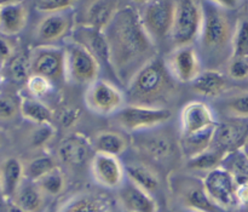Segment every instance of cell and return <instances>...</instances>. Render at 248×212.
Instances as JSON below:
<instances>
[{
    "label": "cell",
    "instance_id": "obj_34",
    "mask_svg": "<svg viewBox=\"0 0 248 212\" xmlns=\"http://www.w3.org/2000/svg\"><path fill=\"white\" fill-rule=\"evenodd\" d=\"M24 167H26V179L29 181L36 182L58 166L52 157L44 155V157H38L33 159Z\"/></svg>",
    "mask_w": 248,
    "mask_h": 212
},
{
    "label": "cell",
    "instance_id": "obj_49",
    "mask_svg": "<svg viewBox=\"0 0 248 212\" xmlns=\"http://www.w3.org/2000/svg\"><path fill=\"white\" fill-rule=\"evenodd\" d=\"M131 1L136 2V4H143V5H147L148 2H150L152 0H131Z\"/></svg>",
    "mask_w": 248,
    "mask_h": 212
},
{
    "label": "cell",
    "instance_id": "obj_14",
    "mask_svg": "<svg viewBox=\"0 0 248 212\" xmlns=\"http://www.w3.org/2000/svg\"><path fill=\"white\" fill-rule=\"evenodd\" d=\"M213 112L205 102L193 101L186 103L181 112V135L189 136L216 128Z\"/></svg>",
    "mask_w": 248,
    "mask_h": 212
},
{
    "label": "cell",
    "instance_id": "obj_46",
    "mask_svg": "<svg viewBox=\"0 0 248 212\" xmlns=\"http://www.w3.org/2000/svg\"><path fill=\"white\" fill-rule=\"evenodd\" d=\"M22 0H1V5H9V4H17L21 2Z\"/></svg>",
    "mask_w": 248,
    "mask_h": 212
},
{
    "label": "cell",
    "instance_id": "obj_13",
    "mask_svg": "<svg viewBox=\"0 0 248 212\" xmlns=\"http://www.w3.org/2000/svg\"><path fill=\"white\" fill-rule=\"evenodd\" d=\"M91 174L102 187L115 189L124 183L126 172L118 157L96 153L91 159Z\"/></svg>",
    "mask_w": 248,
    "mask_h": 212
},
{
    "label": "cell",
    "instance_id": "obj_35",
    "mask_svg": "<svg viewBox=\"0 0 248 212\" xmlns=\"http://www.w3.org/2000/svg\"><path fill=\"white\" fill-rule=\"evenodd\" d=\"M9 73L17 82H27L31 75V58L27 55H16L9 61Z\"/></svg>",
    "mask_w": 248,
    "mask_h": 212
},
{
    "label": "cell",
    "instance_id": "obj_12",
    "mask_svg": "<svg viewBox=\"0 0 248 212\" xmlns=\"http://www.w3.org/2000/svg\"><path fill=\"white\" fill-rule=\"evenodd\" d=\"M165 63L173 79L179 82H193L201 73L200 58L191 45L174 48Z\"/></svg>",
    "mask_w": 248,
    "mask_h": 212
},
{
    "label": "cell",
    "instance_id": "obj_37",
    "mask_svg": "<svg viewBox=\"0 0 248 212\" xmlns=\"http://www.w3.org/2000/svg\"><path fill=\"white\" fill-rule=\"evenodd\" d=\"M232 56L248 58V19L237 23L232 38Z\"/></svg>",
    "mask_w": 248,
    "mask_h": 212
},
{
    "label": "cell",
    "instance_id": "obj_33",
    "mask_svg": "<svg viewBox=\"0 0 248 212\" xmlns=\"http://www.w3.org/2000/svg\"><path fill=\"white\" fill-rule=\"evenodd\" d=\"M35 183L40 187L41 191L47 196H61L64 192L65 186H67L64 174L58 167H56L55 170L41 177Z\"/></svg>",
    "mask_w": 248,
    "mask_h": 212
},
{
    "label": "cell",
    "instance_id": "obj_22",
    "mask_svg": "<svg viewBox=\"0 0 248 212\" xmlns=\"http://www.w3.org/2000/svg\"><path fill=\"white\" fill-rule=\"evenodd\" d=\"M26 181V167L17 158H7L1 165V192L5 200H12Z\"/></svg>",
    "mask_w": 248,
    "mask_h": 212
},
{
    "label": "cell",
    "instance_id": "obj_48",
    "mask_svg": "<svg viewBox=\"0 0 248 212\" xmlns=\"http://www.w3.org/2000/svg\"><path fill=\"white\" fill-rule=\"evenodd\" d=\"M242 152L245 153V154H246V157L248 158V137H247V140H246V142L244 143V146H242Z\"/></svg>",
    "mask_w": 248,
    "mask_h": 212
},
{
    "label": "cell",
    "instance_id": "obj_7",
    "mask_svg": "<svg viewBox=\"0 0 248 212\" xmlns=\"http://www.w3.org/2000/svg\"><path fill=\"white\" fill-rule=\"evenodd\" d=\"M172 193L179 206L200 212H222L208 196L202 179L195 177L174 175L171 181Z\"/></svg>",
    "mask_w": 248,
    "mask_h": 212
},
{
    "label": "cell",
    "instance_id": "obj_20",
    "mask_svg": "<svg viewBox=\"0 0 248 212\" xmlns=\"http://www.w3.org/2000/svg\"><path fill=\"white\" fill-rule=\"evenodd\" d=\"M75 41L89 49L98 62H103L104 65H110V50H109L108 39L103 29L93 28L89 26H80L75 31Z\"/></svg>",
    "mask_w": 248,
    "mask_h": 212
},
{
    "label": "cell",
    "instance_id": "obj_23",
    "mask_svg": "<svg viewBox=\"0 0 248 212\" xmlns=\"http://www.w3.org/2000/svg\"><path fill=\"white\" fill-rule=\"evenodd\" d=\"M119 0H93L85 11V26L106 29L118 14Z\"/></svg>",
    "mask_w": 248,
    "mask_h": 212
},
{
    "label": "cell",
    "instance_id": "obj_4",
    "mask_svg": "<svg viewBox=\"0 0 248 212\" xmlns=\"http://www.w3.org/2000/svg\"><path fill=\"white\" fill-rule=\"evenodd\" d=\"M64 51L67 82L89 86L98 79L99 62L89 49L73 40L67 44Z\"/></svg>",
    "mask_w": 248,
    "mask_h": 212
},
{
    "label": "cell",
    "instance_id": "obj_9",
    "mask_svg": "<svg viewBox=\"0 0 248 212\" xmlns=\"http://www.w3.org/2000/svg\"><path fill=\"white\" fill-rule=\"evenodd\" d=\"M85 104L93 113L110 115L116 114L125 107V96L110 82L97 79L87 86Z\"/></svg>",
    "mask_w": 248,
    "mask_h": 212
},
{
    "label": "cell",
    "instance_id": "obj_16",
    "mask_svg": "<svg viewBox=\"0 0 248 212\" xmlns=\"http://www.w3.org/2000/svg\"><path fill=\"white\" fill-rule=\"evenodd\" d=\"M248 137L247 120H236L218 124L213 136L212 148L223 154H229L242 148Z\"/></svg>",
    "mask_w": 248,
    "mask_h": 212
},
{
    "label": "cell",
    "instance_id": "obj_36",
    "mask_svg": "<svg viewBox=\"0 0 248 212\" xmlns=\"http://www.w3.org/2000/svg\"><path fill=\"white\" fill-rule=\"evenodd\" d=\"M225 112L236 120H248V92H240L225 102Z\"/></svg>",
    "mask_w": 248,
    "mask_h": 212
},
{
    "label": "cell",
    "instance_id": "obj_43",
    "mask_svg": "<svg viewBox=\"0 0 248 212\" xmlns=\"http://www.w3.org/2000/svg\"><path fill=\"white\" fill-rule=\"evenodd\" d=\"M1 61H2V65H5L6 63H9V61L14 57V52H15V49L14 45L10 43V40H7L5 36L1 38Z\"/></svg>",
    "mask_w": 248,
    "mask_h": 212
},
{
    "label": "cell",
    "instance_id": "obj_11",
    "mask_svg": "<svg viewBox=\"0 0 248 212\" xmlns=\"http://www.w3.org/2000/svg\"><path fill=\"white\" fill-rule=\"evenodd\" d=\"M31 58V74L41 75L51 82L65 79V51L53 45L36 46Z\"/></svg>",
    "mask_w": 248,
    "mask_h": 212
},
{
    "label": "cell",
    "instance_id": "obj_18",
    "mask_svg": "<svg viewBox=\"0 0 248 212\" xmlns=\"http://www.w3.org/2000/svg\"><path fill=\"white\" fill-rule=\"evenodd\" d=\"M93 149L94 148L85 136L73 133L60 142L58 158L61 162L70 166H80L89 160Z\"/></svg>",
    "mask_w": 248,
    "mask_h": 212
},
{
    "label": "cell",
    "instance_id": "obj_38",
    "mask_svg": "<svg viewBox=\"0 0 248 212\" xmlns=\"http://www.w3.org/2000/svg\"><path fill=\"white\" fill-rule=\"evenodd\" d=\"M26 84L29 96L38 99H41L45 96H47L53 89L52 82L46 79V78L41 77V75L31 74Z\"/></svg>",
    "mask_w": 248,
    "mask_h": 212
},
{
    "label": "cell",
    "instance_id": "obj_3",
    "mask_svg": "<svg viewBox=\"0 0 248 212\" xmlns=\"http://www.w3.org/2000/svg\"><path fill=\"white\" fill-rule=\"evenodd\" d=\"M202 5L199 0H176L171 38L174 48L191 45L201 35L203 26Z\"/></svg>",
    "mask_w": 248,
    "mask_h": 212
},
{
    "label": "cell",
    "instance_id": "obj_44",
    "mask_svg": "<svg viewBox=\"0 0 248 212\" xmlns=\"http://www.w3.org/2000/svg\"><path fill=\"white\" fill-rule=\"evenodd\" d=\"M78 116H79V112L74 111V109H65L60 119L63 126H70L77 121Z\"/></svg>",
    "mask_w": 248,
    "mask_h": 212
},
{
    "label": "cell",
    "instance_id": "obj_10",
    "mask_svg": "<svg viewBox=\"0 0 248 212\" xmlns=\"http://www.w3.org/2000/svg\"><path fill=\"white\" fill-rule=\"evenodd\" d=\"M202 182L211 200L223 211L232 210L239 206L236 196L237 184L227 169L220 166L207 172Z\"/></svg>",
    "mask_w": 248,
    "mask_h": 212
},
{
    "label": "cell",
    "instance_id": "obj_42",
    "mask_svg": "<svg viewBox=\"0 0 248 212\" xmlns=\"http://www.w3.org/2000/svg\"><path fill=\"white\" fill-rule=\"evenodd\" d=\"M19 106L11 96L2 95L1 99H0V116L2 120H10V119L15 118Z\"/></svg>",
    "mask_w": 248,
    "mask_h": 212
},
{
    "label": "cell",
    "instance_id": "obj_30",
    "mask_svg": "<svg viewBox=\"0 0 248 212\" xmlns=\"http://www.w3.org/2000/svg\"><path fill=\"white\" fill-rule=\"evenodd\" d=\"M216 128L208 129V130L189 136H182V148H183L184 154L186 155L188 159L196 157L198 154L212 147Z\"/></svg>",
    "mask_w": 248,
    "mask_h": 212
},
{
    "label": "cell",
    "instance_id": "obj_6",
    "mask_svg": "<svg viewBox=\"0 0 248 212\" xmlns=\"http://www.w3.org/2000/svg\"><path fill=\"white\" fill-rule=\"evenodd\" d=\"M172 113L165 107L127 104L115 114V120L128 132H144L167 123Z\"/></svg>",
    "mask_w": 248,
    "mask_h": 212
},
{
    "label": "cell",
    "instance_id": "obj_21",
    "mask_svg": "<svg viewBox=\"0 0 248 212\" xmlns=\"http://www.w3.org/2000/svg\"><path fill=\"white\" fill-rule=\"evenodd\" d=\"M11 201L23 212H45L47 209V196L35 182L27 179Z\"/></svg>",
    "mask_w": 248,
    "mask_h": 212
},
{
    "label": "cell",
    "instance_id": "obj_25",
    "mask_svg": "<svg viewBox=\"0 0 248 212\" xmlns=\"http://www.w3.org/2000/svg\"><path fill=\"white\" fill-rule=\"evenodd\" d=\"M193 90L203 97H218L228 89V79L223 73L216 69H207L201 72L191 82Z\"/></svg>",
    "mask_w": 248,
    "mask_h": 212
},
{
    "label": "cell",
    "instance_id": "obj_41",
    "mask_svg": "<svg viewBox=\"0 0 248 212\" xmlns=\"http://www.w3.org/2000/svg\"><path fill=\"white\" fill-rule=\"evenodd\" d=\"M56 130L51 124H41L31 133V145L34 147H44L55 136Z\"/></svg>",
    "mask_w": 248,
    "mask_h": 212
},
{
    "label": "cell",
    "instance_id": "obj_40",
    "mask_svg": "<svg viewBox=\"0 0 248 212\" xmlns=\"http://www.w3.org/2000/svg\"><path fill=\"white\" fill-rule=\"evenodd\" d=\"M228 74L234 80L248 79V58L232 56L228 65Z\"/></svg>",
    "mask_w": 248,
    "mask_h": 212
},
{
    "label": "cell",
    "instance_id": "obj_27",
    "mask_svg": "<svg viewBox=\"0 0 248 212\" xmlns=\"http://www.w3.org/2000/svg\"><path fill=\"white\" fill-rule=\"evenodd\" d=\"M19 112L22 116L36 125L41 124H51L52 121V112L45 103L31 96L22 97L19 102Z\"/></svg>",
    "mask_w": 248,
    "mask_h": 212
},
{
    "label": "cell",
    "instance_id": "obj_8",
    "mask_svg": "<svg viewBox=\"0 0 248 212\" xmlns=\"http://www.w3.org/2000/svg\"><path fill=\"white\" fill-rule=\"evenodd\" d=\"M176 0H152L140 14L143 27L153 41L171 35L174 21Z\"/></svg>",
    "mask_w": 248,
    "mask_h": 212
},
{
    "label": "cell",
    "instance_id": "obj_17",
    "mask_svg": "<svg viewBox=\"0 0 248 212\" xmlns=\"http://www.w3.org/2000/svg\"><path fill=\"white\" fill-rule=\"evenodd\" d=\"M118 189L119 205L125 212H157L159 206L152 194L128 179Z\"/></svg>",
    "mask_w": 248,
    "mask_h": 212
},
{
    "label": "cell",
    "instance_id": "obj_47",
    "mask_svg": "<svg viewBox=\"0 0 248 212\" xmlns=\"http://www.w3.org/2000/svg\"><path fill=\"white\" fill-rule=\"evenodd\" d=\"M173 212H200V211H195V210H190V209H186L179 206V209H176Z\"/></svg>",
    "mask_w": 248,
    "mask_h": 212
},
{
    "label": "cell",
    "instance_id": "obj_28",
    "mask_svg": "<svg viewBox=\"0 0 248 212\" xmlns=\"http://www.w3.org/2000/svg\"><path fill=\"white\" fill-rule=\"evenodd\" d=\"M96 153L119 157L127 148V141L123 135L113 131H102L96 136L93 142Z\"/></svg>",
    "mask_w": 248,
    "mask_h": 212
},
{
    "label": "cell",
    "instance_id": "obj_5",
    "mask_svg": "<svg viewBox=\"0 0 248 212\" xmlns=\"http://www.w3.org/2000/svg\"><path fill=\"white\" fill-rule=\"evenodd\" d=\"M203 12L205 18L200 35L202 48L210 53L222 52L229 45L232 48L234 31L225 12L211 5L206 6Z\"/></svg>",
    "mask_w": 248,
    "mask_h": 212
},
{
    "label": "cell",
    "instance_id": "obj_1",
    "mask_svg": "<svg viewBox=\"0 0 248 212\" xmlns=\"http://www.w3.org/2000/svg\"><path fill=\"white\" fill-rule=\"evenodd\" d=\"M110 50V65L120 82L133 75L155 58V43L143 27L140 15L131 7L119 10L104 29Z\"/></svg>",
    "mask_w": 248,
    "mask_h": 212
},
{
    "label": "cell",
    "instance_id": "obj_32",
    "mask_svg": "<svg viewBox=\"0 0 248 212\" xmlns=\"http://www.w3.org/2000/svg\"><path fill=\"white\" fill-rule=\"evenodd\" d=\"M225 157L227 155L223 154L222 152L211 147L210 149L200 153L196 157L188 159L186 165L189 169L194 170V171H205L207 174V172L222 166Z\"/></svg>",
    "mask_w": 248,
    "mask_h": 212
},
{
    "label": "cell",
    "instance_id": "obj_19",
    "mask_svg": "<svg viewBox=\"0 0 248 212\" xmlns=\"http://www.w3.org/2000/svg\"><path fill=\"white\" fill-rule=\"evenodd\" d=\"M57 212H114V209L104 194L81 192L68 199Z\"/></svg>",
    "mask_w": 248,
    "mask_h": 212
},
{
    "label": "cell",
    "instance_id": "obj_39",
    "mask_svg": "<svg viewBox=\"0 0 248 212\" xmlns=\"http://www.w3.org/2000/svg\"><path fill=\"white\" fill-rule=\"evenodd\" d=\"M74 4V0H35V7L44 14L68 11Z\"/></svg>",
    "mask_w": 248,
    "mask_h": 212
},
{
    "label": "cell",
    "instance_id": "obj_26",
    "mask_svg": "<svg viewBox=\"0 0 248 212\" xmlns=\"http://www.w3.org/2000/svg\"><path fill=\"white\" fill-rule=\"evenodd\" d=\"M138 148L155 160H164L172 154L173 145L169 136L161 132L148 133L138 140Z\"/></svg>",
    "mask_w": 248,
    "mask_h": 212
},
{
    "label": "cell",
    "instance_id": "obj_15",
    "mask_svg": "<svg viewBox=\"0 0 248 212\" xmlns=\"http://www.w3.org/2000/svg\"><path fill=\"white\" fill-rule=\"evenodd\" d=\"M73 27V15L68 11L47 14L35 28L34 38L40 45H52L64 38Z\"/></svg>",
    "mask_w": 248,
    "mask_h": 212
},
{
    "label": "cell",
    "instance_id": "obj_29",
    "mask_svg": "<svg viewBox=\"0 0 248 212\" xmlns=\"http://www.w3.org/2000/svg\"><path fill=\"white\" fill-rule=\"evenodd\" d=\"M126 177L133 183L145 189L149 193L157 191L160 186V179L157 175L150 167L142 164H131L125 167Z\"/></svg>",
    "mask_w": 248,
    "mask_h": 212
},
{
    "label": "cell",
    "instance_id": "obj_31",
    "mask_svg": "<svg viewBox=\"0 0 248 212\" xmlns=\"http://www.w3.org/2000/svg\"><path fill=\"white\" fill-rule=\"evenodd\" d=\"M222 167L227 169L232 174L237 186L248 182V158L242 152L241 148L227 154Z\"/></svg>",
    "mask_w": 248,
    "mask_h": 212
},
{
    "label": "cell",
    "instance_id": "obj_24",
    "mask_svg": "<svg viewBox=\"0 0 248 212\" xmlns=\"http://www.w3.org/2000/svg\"><path fill=\"white\" fill-rule=\"evenodd\" d=\"M28 21V11L22 2L1 5L0 31L2 35L12 36L21 33Z\"/></svg>",
    "mask_w": 248,
    "mask_h": 212
},
{
    "label": "cell",
    "instance_id": "obj_2",
    "mask_svg": "<svg viewBox=\"0 0 248 212\" xmlns=\"http://www.w3.org/2000/svg\"><path fill=\"white\" fill-rule=\"evenodd\" d=\"M176 80L157 57L143 65L127 84L128 104L165 107L173 97Z\"/></svg>",
    "mask_w": 248,
    "mask_h": 212
},
{
    "label": "cell",
    "instance_id": "obj_45",
    "mask_svg": "<svg viewBox=\"0 0 248 212\" xmlns=\"http://www.w3.org/2000/svg\"><path fill=\"white\" fill-rule=\"evenodd\" d=\"M207 1L222 9H235L239 4V0H207Z\"/></svg>",
    "mask_w": 248,
    "mask_h": 212
}]
</instances>
